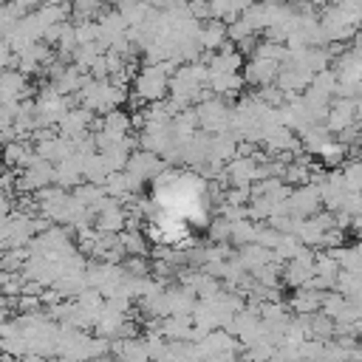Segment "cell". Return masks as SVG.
<instances>
[{"label": "cell", "mask_w": 362, "mask_h": 362, "mask_svg": "<svg viewBox=\"0 0 362 362\" xmlns=\"http://www.w3.org/2000/svg\"><path fill=\"white\" fill-rule=\"evenodd\" d=\"M277 74H280V62H277V59H269V57H252V59L243 65V79H246L252 88L277 82Z\"/></svg>", "instance_id": "6da1fadb"}, {"label": "cell", "mask_w": 362, "mask_h": 362, "mask_svg": "<svg viewBox=\"0 0 362 362\" xmlns=\"http://www.w3.org/2000/svg\"><path fill=\"white\" fill-rule=\"evenodd\" d=\"M356 102H359V99H351V96H339V102H331V110H328V116H325V124H328L334 133H339V130H345L348 124H354V122H356Z\"/></svg>", "instance_id": "7a4b0ae2"}, {"label": "cell", "mask_w": 362, "mask_h": 362, "mask_svg": "<svg viewBox=\"0 0 362 362\" xmlns=\"http://www.w3.org/2000/svg\"><path fill=\"white\" fill-rule=\"evenodd\" d=\"M226 25H229V23H226V20H218V17L206 20V23L201 25V31H198L201 48H204V51H218V48H223V45L229 42V28H226Z\"/></svg>", "instance_id": "3957f363"}, {"label": "cell", "mask_w": 362, "mask_h": 362, "mask_svg": "<svg viewBox=\"0 0 362 362\" xmlns=\"http://www.w3.org/2000/svg\"><path fill=\"white\" fill-rule=\"evenodd\" d=\"M322 297H325V291L311 288V286H300L294 291V297L288 300V308L294 314H317L322 308Z\"/></svg>", "instance_id": "277c9868"}, {"label": "cell", "mask_w": 362, "mask_h": 362, "mask_svg": "<svg viewBox=\"0 0 362 362\" xmlns=\"http://www.w3.org/2000/svg\"><path fill=\"white\" fill-rule=\"evenodd\" d=\"M122 243H124V252L127 255H147V249H150V238H147V232H141L139 226H124L122 232Z\"/></svg>", "instance_id": "5b68a950"}, {"label": "cell", "mask_w": 362, "mask_h": 362, "mask_svg": "<svg viewBox=\"0 0 362 362\" xmlns=\"http://www.w3.org/2000/svg\"><path fill=\"white\" fill-rule=\"evenodd\" d=\"M345 156H348V144L339 141V139H331V141L317 153V158H322V167H328V170L345 164Z\"/></svg>", "instance_id": "8992f818"}, {"label": "cell", "mask_w": 362, "mask_h": 362, "mask_svg": "<svg viewBox=\"0 0 362 362\" xmlns=\"http://www.w3.org/2000/svg\"><path fill=\"white\" fill-rule=\"evenodd\" d=\"M206 235H209V240L212 243H223V240H229L232 238V221L229 218H215L212 223H209V229H206Z\"/></svg>", "instance_id": "52a82bcc"}]
</instances>
